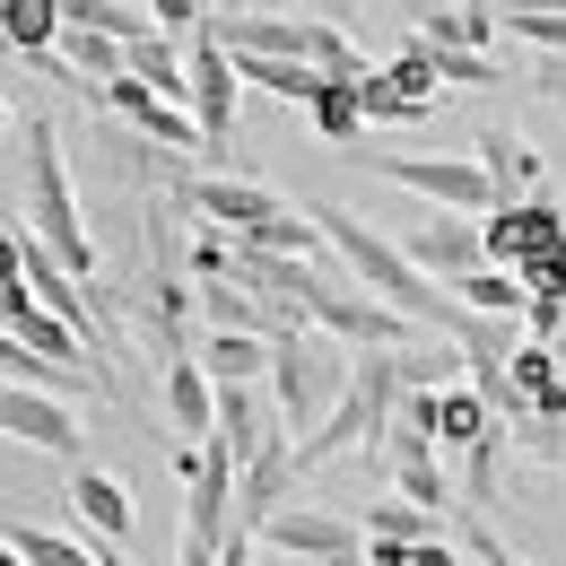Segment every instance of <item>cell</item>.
<instances>
[{"label": "cell", "mask_w": 566, "mask_h": 566, "mask_svg": "<svg viewBox=\"0 0 566 566\" xmlns=\"http://www.w3.org/2000/svg\"><path fill=\"white\" fill-rule=\"evenodd\" d=\"M314 227H323V244L340 253V271H349L357 287H375L392 314H410V323H419V332H436V340H462V323H471V314L453 305V287H436L419 262H410V244L375 235L357 210H332V201L314 210Z\"/></svg>", "instance_id": "obj_1"}, {"label": "cell", "mask_w": 566, "mask_h": 566, "mask_svg": "<svg viewBox=\"0 0 566 566\" xmlns=\"http://www.w3.org/2000/svg\"><path fill=\"white\" fill-rule=\"evenodd\" d=\"M401 392H410L401 349H357L349 392H340L332 419L296 444V471H314V462H332V453H384V444H392V410H401Z\"/></svg>", "instance_id": "obj_2"}, {"label": "cell", "mask_w": 566, "mask_h": 566, "mask_svg": "<svg viewBox=\"0 0 566 566\" xmlns=\"http://www.w3.org/2000/svg\"><path fill=\"white\" fill-rule=\"evenodd\" d=\"M71 280H96V244L78 227V192H71V166H62V132L35 114L27 123V218H18Z\"/></svg>", "instance_id": "obj_3"}, {"label": "cell", "mask_w": 566, "mask_h": 566, "mask_svg": "<svg viewBox=\"0 0 566 566\" xmlns=\"http://www.w3.org/2000/svg\"><path fill=\"white\" fill-rule=\"evenodd\" d=\"M349 375H357V349H349V340H332V332L271 340V410H280V427H296V444L340 410Z\"/></svg>", "instance_id": "obj_4"}, {"label": "cell", "mask_w": 566, "mask_h": 566, "mask_svg": "<svg viewBox=\"0 0 566 566\" xmlns=\"http://www.w3.org/2000/svg\"><path fill=\"white\" fill-rule=\"evenodd\" d=\"M305 323L332 332V340H349V349H410V332H419L375 287H357L349 271H323V262H314V287H305Z\"/></svg>", "instance_id": "obj_5"}, {"label": "cell", "mask_w": 566, "mask_h": 566, "mask_svg": "<svg viewBox=\"0 0 566 566\" xmlns=\"http://www.w3.org/2000/svg\"><path fill=\"white\" fill-rule=\"evenodd\" d=\"M375 175L401 184V192H419V201H436V210H462V218L496 210V184H489L480 157H375Z\"/></svg>", "instance_id": "obj_6"}, {"label": "cell", "mask_w": 566, "mask_h": 566, "mask_svg": "<svg viewBox=\"0 0 566 566\" xmlns=\"http://www.w3.org/2000/svg\"><path fill=\"white\" fill-rule=\"evenodd\" d=\"M262 541H271L280 558H305V566H357L366 558V523L323 514V505H280V514L262 523Z\"/></svg>", "instance_id": "obj_7"}, {"label": "cell", "mask_w": 566, "mask_h": 566, "mask_svg": "<svg viewBox=\"0 0 566 566\" xmlns=\"http://www.w3.org/2000/svg\"><path fill=\"white\" fill-rule=\"evenodd\" d=\"M184 62H192V123H201L210 157H227L235 148V87H244V71H235V53L218 44L210 27L184 44Z\"/></svg>", "instance_id": "obj_8"}, {"label": "cell", "mask_w": 566, "mask_h": 566, "mask_svg": "<svg viewBox=\"0 0 566 566\" xmlns=\"http://www.w3.org/2000/svg\"><path fill=\"white\" fill-rule=\"evenodd\" d=\"M0 436L35 444V453H62V462H78V444H87L78 410L62 392H35V384H0Z\"/></svg>", "instance_id": "obj_9"}, {"label": "cell", "mask_w": 566, "mask_h": 566, "mask_svg": "<svg viewBox=\"0 0 566 566\" xmlns=\"http://www.w3.org/2000/svg\"><path fill=\"white\" fill-rule=\"evenodd\" d=\"M401 244H410V262H419L427 280H471V271H480V262H489V235H480V218H462V210H427L419 227H410V235H401Z\"/></svg>", "instance_id": "obj_10"}, {"label": "cell", "mask_w": 566, "mask_h": 566, "mask_svg": "<svg viewBox=\"0 0 566 566\" xmlns=\"http://www.w3.org/2000/svg\"><path fill=\"white\" fill-rule=\"evenodd\" d=\"M287 489H296V427H271V436H262V453L235 471V523L262 541V523L287 505Z\"/></svg>", "instance_id": "obj_11"}, {"label": "cell", "mask_w": 566, "mask_h": 566, "mask_svg": "<svg viewBox=\"0 0 566 566\" xmlns=\"http://www.w3.org/2000/svg\"><path fill=\"white\" fill-rule=\"evenodd\" d=\"M71 514L105 541V549H123L132 523H140V514H132V489H123L114 471H96V462H78V471H71Z\"/></svg>", "instance_id": "obj_12"}, {"label": "cell", "mask_w": 566, "mask_h": 566, "mask_svg": "<svg viewBox=\"0 0 566 566\" xmlns=\"http://www.w3.org/2000/svg\"><path fill=\"white\" fill-rule=\"evenodd\" d=\"M166 419L184 444H210L218 436V384L201 357H166Z\"/></svg>", "instance_id": "obj_13"}, {"label": "cell", "mask_w": 566, "mask_h": 566, "mask_svg": "<svg viewBox=\"0 0 566 566\" xmlns=\"http://www.w3.org/2000/svg\"><path fill=\"white\" fill-rule=\"evenodd\" d=\"M271 427H280V410H271L253 384H218V444L235 453V471L262 453V436H271Z\"/></svg>", "instance_id": "obj_14"}, {"label": "cell", "mask_w": 566, "mask_h": 566, "mask_svg": "<svg viewBox=\"0 0 566 566\" xmlns=\"http://www.w3.org/2000/svg\"><path fill=\"white\" fill-rule=\"evenodd\" d=\"M0 44L27 62H53L62 53V0H0Z\"/></svg>", "instance_id": "obj_15"}, {"label": "cell", "mask_w": 566, "mask_h": 566, "mask_svg": "<svg viewBox=\"0 0 566 566\" xmlns=\"http://www.w3.org/2000/svg\"><path fill=\"white\" fill-rule=\"evenodd\" d=\"M480 436H496L489 392H480V384H444V392H436V444H444V453H471Z\"/></svg>", "instance_id": "obj_16"}, {"label": "cell", "mask_w": 566, "mask_h": 566, "mask_svg": "<svg viewBox=\"0 0 566 566\" xmlns=\"http://www.w3.org/2000/svg\"><path fill=\"white\" fill-rule=\"evenodd\" d=\"M357 78H323V96L305 105V123L323 132V148H349V157H357V140H366V96H357Z\"/></svg>", "instance_id": "obj_17"}, {"label": "cell", "mask_w": 566, "mask_h": 566, "mask_svg": "<svg viewBox=\"0 0 566 566\" xmlns=\"http://www.w3.org/2000/svg\"><path fill=\"white\" fill-rule=\"evenodd\" d=\"M480 166H489V184H496V210L541 192V157L514 140V132H480Z\"/></svg>", "instance_id": "obj_18"}, {"label": "cell", "mask_w": 566, "mask_h": 566, "mask_svg": "<svg viewBox=\"0 0 566 566\" xmlns=\"http://www.w3.org/2000/svg\"><path fill=\"white\" fill-rule=\"evenodd\" d=\"M453 305H471V314H505V323H523V314H532V287H523V271H505V262H480L471 280H453Z\"/></svg>", "instance_id": "obj_19"}, {"label": "cell", "mask_w": 566, "mask_h": 566, "mask_svg": "<svg viewBox=\"0 0 566 566\" xmlns=\"http://www.w3.org/2000/svg\"><path fill=\"white\" fill-rule=\"evenodd\" d=\"M132 78H148L166 105H192V62H184V35H140V44H132Z\"/></svg>", "instance_id": "obj_20"}, {"label": "cell", "mask_w": 566, "mask_h": 566, "mask_svg": "<svg viewBox=\"0 0 566 566\" xmlns=\"http://www.w3.org/2000/svg\"><path fill=\"white\" fill-rule=\"evenodd\" d=\"M201 366H210V384H253V375H271V340H253V332H210V340H201Z\"/></svg>", "instance_id": "obj_21"}, {"label": "cell", "mask_w": 566, "mask_h": 566, "mask_svg": "<svg viewBox=\"0 0 566 566\" xmlns=\"http://www.w3.org/2000/svg\"><path fill=\"white\" fill-rule=\"evenodd\" d=\"M0 541H9L27 566H105V549H87V541H71V532H44V523H9Z\"/></svg>", "instance_id": "obj_22"}, {"label": "cell", "mask_w": 566, "mask_h": 566, "mask_svg": "<svg viewBox=\"0 0 566 566\" xmlns=\"http://www.w3.org/2000/svg\"><path fill=\"white\" fill-rule=\"evenodd\" d=\"M357 523H366V541H410V549H419V541H444V514H427L410 496H384V505H366Z\"/></svg>", "instance_id": "obj_23"}, {"label": "cell", "mask_w": 566, "mask_h": 566, "mask_svg": "<svg viewBox=\"0 0 566 566\" xmlns=\"http://www.w3.org/2000/svg\"><path fill=\"white\" fill-rule=\"evenodd\" d=\"M235 71L253 78L262 96H287V105H314V96H323V78H332V71H314V62H271V53H244Z\"/></svg>", "instance_id": "obj_24"}, {"label": "cell", "mask_w": 566, "mask_h": 566, "mask_svg": "<svg viewBox=\"0 0 566 566\" xmlns=\"http://www.w3.org/2000/svg\"><path fill=\"white\" fill-rule=\"evenodd\" d=\"M384 78H392V96L410 105V114H436V96H444V78H436V62H427V44L410 35L392 62H384Z\"/></svg>", "instance_id": "obj_25"}, {"label": "cell", "mask_w": 566, "mask_h": 566, "mask_svg": "<svg viewBox=\"0 0 566 566\" xmlns=\"http://www.w3.org/2000/svg\"><path fill=\"white\" fill-rule=\"evenodd\" d=\"M419 44H427V35H419ZM427 62H436L444 87H505V71H496L489 53H471V44H427Z\"/></svg>", "instance_id": "obj_26"}, {"label": "cell", "mask_w": 566, "mask_h": 566, "mask_svg": "<svg viewBox=\"0 0 566 566\" xmlns=\"http://www.w3.org/2000/svg\"><path fill=\"white\" fill-rule=\"evenodd\" d=\"M505 436H514V427H496V436H480V444L462 453V496H471V505H489V496H496V471H505Z\"/></svg>", "instance_id": "obj_27"}, {"label": "cell", "mask_w": 566, "mask_h": 566, "mask_svg": "<svg viewBox=\"0 0 566 566\" xmlns=\"http://www.w3.org/2000/svg\"><path fill=\"white\" fill-rule=\"evenodd\" d=\"M532 53H566V9H496Z\"/></svg>", "instance_id": "obj_28"}, {"label": "cell", "mask_w": 566, "mask_h": 566, "mask_svg": "<svg viewBox=\"0 0 566 566\" xmlns=\"http://www.w3.org/2000/svg\"><path fill=\"white\" fill-rule=\"evenodd\" d=\"M148 18H157V35H201L210 27V0H140Z\"/></svg>", "instance_id": "obj_29"}, {"label": "cell", "mask_w": 566, "mask_h": 566, "mask_svg": "<svg viewBox=\"0 0 566 566\" xmlns=\"http://www.w3.org/2000/svg\"><path fill=\"white\" fill-rule=\"evenodd\" d=\"M357 96H366V123H427V114H410V105L392 96V78H384V71L357 78Z\"/></svg>", "instance_id": "obj_30"}, {"label": "cell", "mask_w": 566, "mask_h": 566, "mask_svg": "<svg viewBox=\"0 0 566 566\" xmlns=\"http://www.w3.org/2000/svg\"><path fill=\"white\" fill-rule=\"evenodd\" d=\"M462 549H471L480 566H523V558H514V549H505V541L489 532V523H480V514H462Z\"/></svg>", "instance_id": "obj_31"}, {"label": "cell", "mask_w": 566, "mask_h": 566, "mask_svg": "<svg viewBox=\"0 0 566 566\" xmlns=\"http://www.w3.org/2000/svg\"><path fill=\"white\" fill-rule=\"evenodd\" d=\"M523 287H532V296H558V305H566V253H532V262H523Z\"/></svg>", "instance_id": "obj_32"}, {"label": "cell", "mask_w": 566, "mask_h": 566, "mask_svg": "<svg viewBox=\"0 0 566 566\" xmlns=\"http://www.w3.org/2000/svg\"><path fill=\"white\" fill-rule=\"evenodd\" d=\"M392 427H401V436H436V392L410 384V392H401V410H392Z\"/></svg>", "instance_id": "obj_33"}, {"label": "cell", "mask_w": 566, "mask_h": 566, "mask_svg": "<svg viewBox=\"0 0 566 566\" xmlns=\"http://www.w3.org/2000/svg\"><path fill=\"white\" fill-rule=\"evenodd\" d=\"M523 87H532V96H549V105H566V53H541Z\"/></svg>", "instance_id": "obj_34"}, {"label": "cell", "mask_w": 566, "mask_h": 566, "mask_svg": "<svg viewBox=\"0 0 566 566\" xmlns=\"http://www.w3.org/2000/svg\"><path fill=\"white\" fill-rule=\"evenodd\" d=\"M558 323H566V305H558V296H532V314H523V332H532V340H549Z\"/></svg>", "instance_id": "obj_35"}, {"label": "cell", "mask_w": 566, "mask_h": 566, "mask_svg": "<svg viewBox=\"0 0 566 566\" xmlns=\"http://www.w3.org/2000/svg\"><path fill=\"white\" fill-rule=\"evenodd\" d=\"M218 566H253V532H244V523L227 532V549H218Z\"/></svg>", "instance_id": "obj_36"}, {"label": "cell", "mask_w": 566, "mask_h": 566, "mask_svg": "<svg viewBox=\"0 0 566 566\" xmlns=\"http://www.w3.org/2000/svg\"><path fill=\"white\" fill-rule=\"evenodd\" d=\"M340 9H349V0H314V18H332V27H340Z\"/></svg>", "instance_id": "obj_37"}, {"label": "cell", "mask_w": 566, "mask_h": 566, "mask_svg": "<svg viewBox=\"0 0 566 566\" xmlns=\"http://www.w3.org/2000/svg\"><path fill=\"white\" fill-rule=\"evenodd\" d=\"M0 566H27V558H18V549H9V541H0Z\"/></svg>", "instance_id": "obj_38"}, {"label": "cell", "mask_w": 566, "mask_h": 566, "mask_svg": "<svg viewBox=\"0 0 566 566\" xmlns=\"http://www.w3.org/2000/svg\"><path fill=\"white\" fill-rule=\"evenodd\" d=\"M105 566H132V558H123V549H105Z\"/></svg>", "instance_id": "obj_39"}, {"label": "cell", "mask_w": 566, "mask_h": 566, "mask_svg": "<svg viewBox=\"0 0 566 566\" xmlns=\"http://www.w3.org/2000/svg\"><path fill=\"white\" fill-rule=\"evenodd\" d=\"M0 140H9V105H0Z\"/></svg>", "instance_id": "obj_40"}, {"label": "cell", "mask_w": 566, "mask_h": 566, "mask_svg": "<svg viewBox=\"0 0 566 566\" xmlns=\"http://www.w3.org/2000/svg\"><path fill=\"white\" fill-rule=\"evenodd\" d=\"M419 9H427V0H419Z\"/></svg>", "instance_id": "obj_41"}]
</instances>
